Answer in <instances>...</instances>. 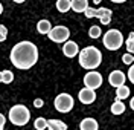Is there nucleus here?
Returning a JSON list of instances; mask_svg holds the SVG:
<instances>
[{"label": "nucleus", "instance_id": "1", "mask_svg": "<svg viewBox=\"0 0 134 130\" xmlns=\"http://www.w3.org/2000/svg\"><path fill=\"white\" fill-rule=\"evenodd\" d=\"M9 60L12 63V66L20 70H27L34 67L38 61V48L32 41H18L17 44L12 46L11 54H9Z\"/></svg>", "mask_w": 134, "mask_h": 130}, {"label": "nucleus", "instance_id": "2", "mask_svg": "<svg viewBox=\"0 0 134 130\" xmlns=\"http://www.w3.org/2000/svg\"><path fill=\"white\" fill-rule=\"evenodd\" d=\"M79 66L85 70H94L102 63V52L94 46H87L82 51H79Z\"/></svg>", "mask_w": 134, "mask_h": 130}, {"label": "nucleus", "instance_id": "3", "mask_svg": "<svg viewBox=\"0 0 134 130\" xmlns=\"http://www.w3.org/2000/svg\"><path fill=\"white\" fill-rule=\"evenodd\" d=\"M31 121V112L25 104H15L9 109V122L17 127H23Z\"/></svg>", "mask_w": 134, "mask_h": 130}, {"label": "nucleus", "instance_id": "4", "mask_svg": "<svg viewBox=\"0 0 134 130\" xmlns=\"http://www.w3.org/2000/svg\"><path fill=\"white\" fill-rule=\"evenodd\" d=\"M102 41H104V46L108 51H117L124 44V35L119 29H110L104 34Z\"/></svg>", "mask_w": 134, "mask_h": 130}, {"label": "nucleus", "instance_id": "5", "mask_svg": "<svg viewBox=\"0 0 134 130\" xmlns=\"http://www.w3.org/2000/svg\"><path fill=\"white\" fill-rule=\"evenodd\" d=\"M75 106V100L73 96L69 95V93H59L57 95V98L53 100V107L58 110L59 113H69Z\"/></svg>", "mask_w": 134, "mask_h": 130}, {"label": "nucleus", "instance_id": "6", "mask_svg": "<svg viewBox=\"0 0 134 130\" xmlns=\"http://www.w3.org/2000/svg\"><path fill=\"white\" fill-rule=\"evenodd\" d=\"M50 40L53 43H66L69 41V37H70V29L67 26H63V25H58V26H53L50 29V32L47 34Z\"/></svg>", "mask_w": 134, "mask_h": 130}, {"label": "nucleus", "instance_id": "7", "mask_svg": "<svg viewBox=\"0 0 134 130\" xmlns=\"http://www.w3.org/2000/svg\"><path fill=\"white\" fill-rule=\"evenodd\" d=\"M84 86L87 89H92L96 90L102 86V75H100L98 70H90L84 75Z\"/></svg>", "mask_w": 134, "mask_h": 130}, {"label": "nucleus", "instance_id": "8", "mask_svg": "<svg viewBox=\"0 0 134 130\" xmlns=\"http://www.w3.org/2000/svg\"><path fill=\"white\" fill-rule=\"evenodd\" d=\"M125 81H126V75L122 70H113L108 75V83L116 89L120 86H125Z\"/></svg>", "mask_w": 134, "mask_h": 130}, {"label": "nucleus", "instance_id": "9", "mask_svg": "<svg viewBox=\"0 0 134 130\" xmlns=\"http://www.w3.org/2000/svg\"><path fill=\"white\" fill-rule=\"evenodd\" d=\"M63 54L66 55L67 58H73L76 55H79V46H78V43L72 41V40L66 41L63 44Z\"/></svg>", "mask_w": 134, "mask_h": 130}, {"label": "nucleus", "instance_id": "10", "mask_svg": "<svg viewBox=\"0 0 134 130\" xmlns=\"http://www.w3.org/2000/svg\"><path fill=\"white\" fill-rule=\"evenodd\" d=\"M78 98H79V101L82 104H92L96 101V92L92 90V89H87V87H84L79 90V93H78Z\"/></svg>", "mask_w": 134, "mask_h": 130}, {"label": "nucleus", "instance_id": "11", "mask_svg": "<svg viewBox=\"0 0 134 130\" xmlns=\"http://www.w3.org/2000/svg\"><path fill=\"white\" fill-rule=\"evenodd\" d=\"M79 130H99V124L94 118H84L79 122Z\"/></svg>", "mask_w": 134, "mask_h": 130}, {"label": "nucleus", "instance_id": "12", "mask_svg": "<svg viewBox=\"0 0 134 130\" xmlns=\"http://www.w3.org/2000/svg\"><path fill=\"white\" fill-rule=\"evenodd\" d=\"M72 9L75 12H85L88 9V0H70Z\"/></svg>", "mask_w": 134, "mask_h": 130}, {"label": "nucleus", "instance_id": "13", "mask_svg": "<svg viewBox=\"0 0 134 130\" xmlns=\"http://www.w3.org/2000/svg\"><path fill=\"white\" fill-rule=\"evenodd\" d=\"M52 28H53L52 23H50L49 20H46V18H43V20H40V22L37 23V31H38L40 34H43V35H47Z\"/></svg>", "mask_w": 134, "mask_h": 130}, {"label": "nucleus", "instance_id": "14", "mask_svg": "<svg viewBox=\"0 0 134 130\" xmlns=\"http://www.w3.org/2000/svg\"><path fill=\"white\" fill-rule=\"evenodd\" d=\"M47 130H67V124L59 119H47Z\"/></svg>", "mask_w": 134, "mask_h": 130}, {"label": "nucleus", "instance_id": "15", "mask_svg": "<svg viewBox=\"0 0 134 130\" xmlns=\"http://www.w3.org/2000/svg\"><path fill=\"white\" fill-rule=\"evenodd\" d=\"M124 112H125V104H124V101L116 100L114 103L111 104V113L113 115H122Z\"/></svg>", "mask_w": 134, "mask_h": 130}, {"label": "nucleus", "instance_id": "16", "mask_svg": "<svg viewBox=\"0 0 134 130\" xmlns=\"http://www.w3.org/2000/svg\"><path fill=\"white\" fill-rule=\"evenodd\" d=\"M128 96H130V87L128 86H120L116 89V100L122 101V100H125Z\"/></svg>", "mask_w": 134, "mask_h": 130}, {"label": "nucleus", "instance_id": "17", "mask_svg": "<svg viewBox=\"0 0 134 130\" xmlns=\"http://www.w3.org/2000/svg\"><path fill=\"white\" fill-rule=\"evenodd\" d=\"M57 9L64 14V12L72 9V2L70 0H57Z\"/></svg>", "mask_w": 134, "mask_h": 130}, {"label": "nucleus", "instance_id": "18", "mask_svg": "<svg viewBox=\"0 0 134 130\" xmlns=\"http://www.w3.org/2000/svg\"><path fill=\"white\" fill-rule=\"evenodd\" d=\"M34 127L37 130H46L47 129V119L43 118V116H38V118L34 121Z\"/></svg>", "mask_w": 134, "mask_h": 130}, {"label": "nucleus", "instance_id": "19", "mask_svg": "<svg viewBox=\"0 0 134 130\" xmlns=\"http://www.w3.org/2000/svg\"><path fill=\"white\" fill-rule=\"evenodd\" d=\"M100 34H102V31H100V28L98 25H93L90 29H88V35H90V38H99Z\"/></svg>", "mask_w": 134, "mask_h": 130}, {"label": "nucleus", "instance_id": "20", "mask_svg": "<svg viewBox=\"0 0 134 130\" xmlns=\"http://www.w3.org/2000/svg\"><path fill=\"white\" fill-rule=\"evenodd\" d=\"M125 44H126V49H128V54L133 55L134 54V32L130 34V37H128V40L125 41Z\"/></svg>", "mask_w": 134, "mask_h": 130}, {"label": "nucleus", "instance_id": "21", "mask_svg": "<svg viewBox=\"0 0 134 130\" xmlns=\"http://www.w3.org/2000/svg\"><path fill=\"white\" fill-rule=\"evenodd\" d=\"M2 74H3V84H9L14 81V74L11 70H2Z\"/></svg>", "mask_w": 134, "mask_h": 130}, {"label": "nucleus", "instance_id": "22", "mask_svg": "<svg viewBox=\"0 0 134 130\" xmlns=\"http://www.w3.org/2000/svg\"><path fill=\"white\" fill-rule=\"evenodd\" d=\"M122 61H124V64H130V66H131L134 63V55H131V54L126 52V54L122 55Z\"/></svg>", "mask_w": 134, "mask_h": 130}, {"label": "nucleus", "instance_id": "23", "mask_svg": "<svg viewBox=\"0 0 134 130\" xmlns=\"http://www.w3.org/2000/svg\"><path fill=\"white\" fill-rule=\"evenodd\" d=\"M6 37H8V29H6V26L0 25V43H2V41H5V40H6Z\"/></svg>", "mask_w": 134, "mask_h": 130}, {"label": "nucleus", "instance_id": "24", "mask_svg": "<svg viewBox=\"0 0 134 130\" xmlns=\"http://www.w3.org/2000/svg\"><path fill=\"white\" fill-rule=\"evenodd\" d=\"M111 17H113V12H108V14H105L104 17L99 18V22L102 25H110V22H111Z\"/></svg>", "mask_w": 134, "mask_h": 130}, {"label": "nucleus", "instance_id": "25", "mask_svg": "<svg viewBox=\"0 0 134 130\" xmlns=\"http://www.w3.org/2000/svg\"><path fill=\"white\" fill-rule=\"evenodd\" d=\"M126 77H128V80L134 84V64L130 66V69H128V75H126Z\"/></svg>", "mask_w": 134, "mask_h": 130}, {"label": "nucleus", "instance_id": "26", "mask_svg": "<svg viewBox=\"0 0 134 130\" xmlns=\"http://www.w3.org/2000/svg\"><path fill=\"white\" fill-rule=\"evenodd\" d=\"M43 104H44V101H43L41 98H37V100L34 101V107H37V109H41Z\"/></svg>", "mask_w": 134, "mask_h": 130}, {"label": "nucleus", "instance_id": "27", "mask_svg": "<svg viewBox=\"0 0 134 130\" xmlns=\"http://www.w3.org/2000/svg\"><path fill=\"white\" fill-rule=\"evenodd\" d=\"M5 124H6V116L3 113H0V130H3Z\"/></svg>", "mask_w": 134, "mask_h": 130}, {"label": "nucleus", "instance_id": "28", "mask_svg": "<svg viewBox=\"0 0 134 130\" xmlns=\"http://www.w3.org/2000/svg\"><path fill=\"white\" fill-rule=\"evenodd\" d=\"M130 107H131V109L134 110V96L131 98V101H130Z\"/></svg>", "mask_w": 134, "mask_h": 130}, {"label": "nucleus", "instance_id": "29", "mask_svg": "<svg viewBox=\"0 0 134 130\" xmlns=\"http://www.w3.org/2000/svg\"><path fill=\"white\" fill-rule=\"evenodd\" d=\"M113 3H124V2H126V0H111Z\"/></svg>", "mask_w": 134, "mask_h": 130}, {"label": "nucleus", "instance_id": "30", "mask_svg": "<svg viewBox=\"0 0 134 130\" xmlns=\"http://www.w3.org/2000/svg\"><path fill=\"white\" fill-rule=\"evenodd\" d=\"M12 2H14V3H25L26 0H12Z\"/></svg>", "mask_w": 134, "mask_h": 130}, {"label": "nucleus", "instance_id": "31", "mask_svg": "<svg viewBox=\"0 0 134 130\" xmlns=\"http://www.w3.org/2000/svg\"><path fill=\"white\" fill-rule=\"evenodd\" d=\"M3 14V5H2V2H0V15Z\"/></svg>", "mask_w": 134, "mask_h": 130}, {"label": "nucleus", "instance_id": "32", "mask_svg": "<svg viewBox=\"0 0 134 130\" xmlns=\"http://www.w3.org/2000/svg\"><path fill=\"white\" fill-rule=\"evenodd\" d=\"M0 83H3V74H2V70H0Z\"/></svg>", "mask_w": 134, "mask_h": 130}, {"label": "nucleus", "instance_id": "33", "mask_svg": "<svg viewBox=\"0 0 134 130\" xmlns=\"http://www.w3.org/2000/svg\"><path fill=\"white\" fill-rule=\"evenodd\" d=\"M100 2H102V0H93V3H96V5H99Z\"/></svg>", "mask_w": 134, "mask_h": 130}]
</instances>
